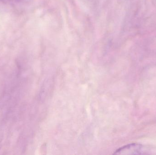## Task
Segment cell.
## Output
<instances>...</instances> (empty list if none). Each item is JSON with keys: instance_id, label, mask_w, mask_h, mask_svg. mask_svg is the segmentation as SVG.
<instances>
[{"instance_id": "1", "label": "cell", "mask_w": 156, "mask_h": 155, "mask_svg": "<svg viewBox=\"0 0 156 155\" xmlns=\"http://www.w3.org/2000/svg\"><path fill=\"white\" fill-rule=\"evenodd\" d=\"M147 149L142 145L139 144L132 143L117 149L115 155H143L147 154Z\"/></svg>"}]
</instances>
